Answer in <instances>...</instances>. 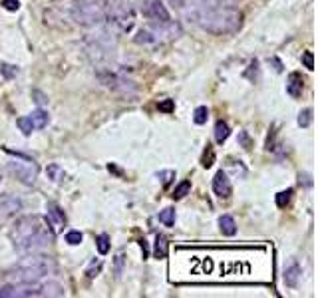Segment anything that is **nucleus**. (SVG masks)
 I'll return each mask as SVG.
<instances>
[{
	"label": "nucleus",
	"mask_w": 318,
	"mask_h": 298,
	"mask_svg": "<svg viewBox=\"0 0 318 298\" xmlns=\"http://www.w3.org/2000/svg\"><path fill=\"white\" fill-rule=\"evenodd\" d=\"M10 238L14 247L24 253V255H32L48 249L54 243V231L48 227L46 219L32 215V217H24L16 221Z\"/></svg>",
	"instance_id": "1"
},
{
	"label": "nucleus",
	"mask_w": 318,
	"mask_h": 298,
	"mask_svg": "<svg viewBox=\"0 0 318 298\" xmlns=\"http://www.w3.org/2000/svg\"><path fill=\"white\" fill-rule=\"evenodd\" d=\"M203 30L217 36L233 34L243 24V14L233 8V6H217V8H207L199 14L197 22Z\"/></svg>",
	"instance_id": "2"
},
{
	"label": "nucleus",
	"mask_w": 318,
	"mask_h": 298,
	"mask_svg": "<svg viewBox=\"0 0 318 298\" xmlns=\"http://www.w3.org/2000/svg\"><path fill=\"white\" fill-rule=\"evenodd\" d=\"M54 271H56V262L50 256L32 253L26 258H22L8 273V277L14 278L16 282H38L40 278H44L46 275H52Z\"/></svg>",
	"instance_id": "3"
},
{
	"label": "nucleus",
	"mask_w": 318,
	"mask_h": 298,
	"mask_svg": "<svg viewBox=\"0 0 318 298\" xmlns=\"http://www.w3.org/2000/svg\"><path fill=\"white\" fill-rule=\"evenodd\" d=\"M179 34H181L179 22H175V20H169V22L153 20L151 24L143 26L133 40L139 46H155V44H163V42H169L173 38H177Z\"/></svg>",
	"instance_id": "4"
},
{
	"label": "nucleus",
	"mask_w": 318,
	"mask_h": 298,
	"mask_svg": "<svg viewBox=\"0 0 318 298\" xmlns=\"http://www.w3.org/2000/svg\"><path fill=\"white\" fill-rule=\"evenodd\" d=\"M107 28L113 34H127L135 24V10L129 0H118L106 12Z\"/></svg>",
	"instance_id": "5"
},
{
	"label": "nucleus",
	"mask_w": 318,
	"mask_h": 298,
	"mask_svg": "<svg viewBox=\"0 0 318 298\" xmlns=\"http://www.w3.org/2000/svg\"><path fill=\"white\" fill-rule=\"evenodd\" d=\"M106 4L100 0H76L72 8V18L80 26H96L106 20Z\"/></svg>",
	"instance_id": "6"
},
{
	"label": "nucleus",
	"mask_w": 318,
	"mask_h": 298,
	"mask_svg": "<svg viewBox=\"0 0 318 298\" xmlns=\"http://www.w3.org/2000/svg\"><path fill=\"white\" fill-rule=\"evenodd\" d=\"M4 151L10 153V155H16V157L20 159V161L8 163V171H10L12 175H16V179H20L24 185H32V183L36 181V177H38V165H36V161H32L30 157H26V155H22V153L10 151L8 147H4Z\"/></svg>",
	"instance_id": "7"
},
{
	"label": "nucleus",
	"mask_w": 318,
	"mask_h": 298,
	"mask_svg": "<svg viewBox=\"0 0 318 298\" xmlns=\"http://www.w3.org/2000/svg\"><path fill=\"white\" fill-rule=\"evenodd\" d=\"M42 296L38 282H14L0 288V298H36Z\"/></svg>",
	"instance_id": "8"
},
{
	"label": "nucleus",
	"mask_w": 318,
	"mask_h": 298,
	"mask_svg": "<svg viewBox=\"0 0 318 298\" xmlns=\"http://www.w3.org/2000/svg\"><path fill=\"white\" fill-rule=\"evenodd\" d=\"M98 78L102 80V84H106L109 89L113 92H122V94H129V92H135V85L133 82L118 76V74H111V72H100Z\"/></svg>",
	"instance_id": "9"
},
{
	"label": "nucleus",
	"mask_w": 318,
	"mask_h": 298,
	"mask_svg": "<svg viewBox=\"0 0 318 298\" xmlns=\"http://www.w3.org/2000/svg\"><path fill=\"white\" fill-rule=\"evenodd\" d=\"M143 10H146V14L151 20H157V22H169L171 20L163 0H143Z\"/></svg>",
	"instance_id": "10"
},
{
	"label": "nucleus",
	"mask_w": 318,
	"mask_h": 298,
	"mask_svg": "<svg viewBox=\"0 0 318 298\" xmlns=\"http://www.w3.org/2000/svg\"><path fill=\"white\" fill-rule=\"evenodd\" d=\"M46 223H48V227L54 231V234H56V233H60L62 227L66 225V215H64V211H62V209L58 207L56 203H50V205H48V217H46Z\"/></svg>",
	"instance_id": "11"
},
{
	"label": "nucleus",
	"mask_w": 318,
	"mask_h": 298,
	"mask_svg": "<svg viewBox=\"0 0 318 298\" xmlns=\"http://www.w3.org/2000/svg\"><path fill=\"white\" fill-rule=\"evenodd\" d=\"M213 191L221 199H229L231 197V191H233V189H231V181H229V177H227L225 171H219L215 175V179H213Z\"/></svg>",
	"instance_id": "12"
},
{
	"label": "nucleus",
	"mask_w": 318,
	"mask_h": 298,
	"mask_svg": "<svg viewBox=\"0 0 318 298\" xmlns=\"http://www.w3.org/2000/svg\"><path fill=\"white\" fill-rule=\"evenodd\" d=\"M302 89H304V80H302V76H300L298 72H293L291 76H288V80H286V92H288V96L297 100V98L302 96Z\"/></svg>",
	"instance_id": "13"
},
{
	"label": "nucleus",
	"mask_w": 318,
	"mask_h": 298,
	"mask_svg": "<svg viewBox=\"0 0 318 298\" xmlns=\"http://www.w3.org/2000/svg\"><path fill=\"white\" fill-rule=\"evenodd\" d=\"M219 227H221V233L227 234V236H233L237 233V223L233 217H229V215H223L219 219Z\"/></svg>",
	"instance_id": "14"
},
{
	"label": "nucleus",
	"mask_w": 318,
	"mask_h": 298,
	"mask_svg": "<svg viewBox=\"0 0 318 298\" xmlns=\"http://www.w3.org/2000/svg\"><path fill=\"white\" fill-rule=\"evenodd\" d=\"M300 275H302V271H300L298 264H293L291 268H286V273H284V282H286V286H297Z\"/></svg>",
	"instance_id": "15"
},
{
	"label": "nucleus",
	"mask_w": 318,
	"mask_h": 298,
	"mask_svg": "<svg viewBox=\"0 0 318 298\" xmlns=\"http://www.w3.org/2000/svg\"><path fill=\"white\" fill-rule=\"evenodd\" d=\"M30 122H32V126H34V129H44V128L48 126V122H50V117H48V113H46L44 109H36V111L30 115Z\"/></svg>",
	"instance_id": "16"
},
{
	"label": "nucleus",
	"mask_w": 318,
	"mask_h": 298,
	"mask_svg": "<svg viewBox=\"0 0 318 298\" xmlns=\"http://www.w3.org/2000/svg\"><path fill=\"white\" fill-rule=\"evenodd\" d=\"M40 288H42V296H64V288L58 282H44L40 284Z\"/></svg>",
	"instance_id": "17"
},
{
	"label": "nucleus",
	"mask_w": 318,
	"mask_h": 298,
	"mask_svg": "<svg viewBox=\"0 0 318 298\" xmlns=\"http://www.w3.org/2000/svg\"><path fill=\"white\" fill-rule=\"evenodd\" d=\"M229 133H231L229 126L223 122V119H219V122L215 124V139H217V143H225L227 137H229Z\"/></svg>",
	"instance_id": "18"
},
{
	"label": "nucleus",
	"mask_w": 318,
	"mask_h": 298,
	"mask_svg": "<svg viewBox=\"0 0 318 298\" xmlns=\"http://www.w3.org/2000/svg\"><path fill=\"white\" fill-rule=\"evenodd\" d=\"M48 177L52 179L54 183H62L64 179H66V173H64V169L60 165L52 163V165H48Z\"/></svg>",
	"instance_id": "19"
},
{
	"label": "nucleus",
	"mask_w": 318,
	"mask_h": 298,
	"mask_svg": "<svg viewBox=\"0 0 318 298\" xmlns=\"http://www.w3.org/2000/svg\"><path fill=\"white\" fill-rule=\"evenodd\" d=\"M153 255H155V258H165L167 256V241H165L163 234H157V238H155Z\"/></svg>",
	"instance_id": "20"
},
{
	"label": "nucleus",
	"mask_w": 318,
	"mask_h": 298,
	"mask_svg": "<svg viewBox=\"0 0 318 298\" xmlns=\"http://www.w3.org/2000/svg\"><path fill=\"white\" fill-rule=\"evenodd\" d=\"M159 221L165 227H173V225H175V209H171V207L163 209V211L159 213Z\"/></svg>",
	"instance_id": "21"
},
{
	"label": "nucleus",
	"mask_w": 318,
	"mask_h": 298,
	"mask_svg": "<svg viewBox=\"0 0 318 298\" xmlns=\"http://www.w3.org/2000/svg\"><path fill=\"white\" fill-rule=\"evenodd\" d=\"M207 117H209V109H207V106H199V107L195 109L193 119H195V124H197V126H203V124L207 122Z\"/></svg>",
	"instance_id": "22"
},
{
	"label": "nucleus",
	"mask_w": 318,
	"mask_h": 298,
	"mask_svg": "<svg viewBox=\"0 0 318 298\" xmlns=\"http://www.w3.org/2000/svg\"><path fill=\"white\" fill-rule=\"evenodd\" d=\"M16 126L20 128V131H22L24 135H30V133L34 131V126H32V122H30V117H18V119H16Z\"/></svg>",
	"instance_id": "23"
},
{
	"label": "nucleus",
	"mask_w": 318,
	"mask_h": 298,
	"mask_svg": "<svg viewBox=\"0 0 318 298\" xmlns=\"http://www.w3.org/2000/svg\"><path fill=\"white\" fill-rule=\"evenodd\" d=\"M291 199H293V189H286V191H280L275 201H276V207L284 209L288 203H291Z\"/></svg>",
	"instance_id": "24"
},
{
	"label": "nucleus",
	"mask_w": 318,
	"mask_h": 298,
	"mask_svg": "<svg viewBox=\"0 0 318 298\" xmlns=\"http://www.w3.org/2000/svg\"><path fill=\"white\" fill-rule=\"evenodd\" d=\"M189 191H191V181H181L175 187V191H173V199H183Z\"/></svg>",
	"instance_id": "25"
},
{
	"label": "nucleus",
	"mask_w": 318,
	"mask_h": 298,
	"mask_svg": "<svg viewBox=\"0 0 318 298\" xmlns=\"http://www.w3.org/2000/svg\"><path fill=\"white\" fill-rule=\"evenodd\" d=\"M98 251H100V255H107L109 253V236L106 233H102L98 236Z\"/></svg>",
	"instance_id": "26"
},
{
	"label": "nucleus",
	"mask_w": 318,
	"mask_h": 298,
	"mask_svg": "<svg viewBox=\"0 0 318 298\" xmlns=\"http://www.w3.org/2000/svg\"><path fill=\"white\" fill-rule=\"evenodd\" d=\"M310 122H312V109L300 111V115H298V126H300V128H308Z\"/></svg>",
	"instance_id": "27"
},
{
	"label": "nucleus",
	"mask_w": 318,
	"mask_h": 298,
	"mask_svg": "<svg viewBox=\"0 0 318 298\" xmlns=\"http://www.w3.org/2000/svg\"><path fill=\"white\" fill-rule=\"evenodd\" d=\"M66 243L68 245H80L82 243V233L80 231H70L66 234Z\"/></svg>",
	"instance_id": "28"
},
{
	"label": "nucleus",
	"mask_w": 318,
	"mask_h": 298,
	"mask_svg": "<svg viewBox=\"0 0 318 298\" xmlns=\"http://www.w3.org/2000/svg\"><path fill=\"white\" fill-rule=\"evenodd\" d=\"M157 177L161 179V183L163 185H169L173 179H175V171H171V169H167V171H161V173H157Z\"/></svg>",
	"instance_id": "29"
},
{
	"label": "nucleus",
	"mask_w": 318,
	"mask_h": 298,
	"mask_svg": "<svg viewBox=\"0 0 318 298\" xmlns=\"http://www.w3.org/2000/svg\"><path fill=\"white\" fill-rule=\"evenodd\" d=\"M213 161H215V151H213L211 145H207V151H205V155H203V167H211Z\"/></svg>",
	"instance_id": "30"
},
{
	"label": "nucleus",
	"mask_w": 318,
	"mask_h": 298,
	"mask_svg": "<svg viewBox=\"0 0 318 298\" xmlns=\"http://www.w3.org/2000/svg\"><path fill=\"white\" fill-rule=\"evenodd\" d=\"M0 72L4 74V78H6V80H10V78H14V76H16V72H18V70H16L14 66H10V64H0Z\"/></svg>",
	"instance_id": "31"
},
{
	"label": "nucleus",
	"mask_w": 318,
	"mask_h": 298,
	"mask_svg": "<svg viewBox=\"0 0 318 298\" xmlns=\"http://www.w3.org/2000/svg\"><path fill=\"white\" fill-rule=\"evenodd\" d=\"M302 62H304V66L308 70H314V56H312V52H304L302 54Z\"/></svg>",
	"instance_id": "32"
},
{
	"label": "nucleus",
	"mask_w": 318,
	"mask_h": 298,
	"mask_svg": "<svg viewBox=\"0 0 318 298\" xmlns=\"http://www.w3.org/2000/svg\"><path fill=\"white\" fill-rule=\"evenodd\" d=\"M2 6L6 10H10V12H14V10L20 8V2H18V0H2Z\"/></svg>",
	"instance_id": "33"
},
{
	"label": "nucleus",
	"mask_w": 318,
	"mask_h": 298,
	"mask_svg": "<svg viewBox=\"0 0 318 298\" xmlns=\"http://www.w3.org/2000/svg\"><path fill=\"white\" fill-rule=\"evenodd\" d=\"M159 109L161 111H173L175 109V104H173V100H165V102L159 104Z\"/></svg>",
	"instance_id": "34"
},
{
	"label": "nucleus",
	"mask_w": 318,
	"mask_h": 298,
	"mask_svg": "<svg viewBox=\"0 0 318 298\" xmlns=\"http://www.w3.org/2000/svg\"><path fill=\"white\" fill-rule=\"evenodd\" d=\"M34 98H36V104H38V106H44V104L48 102V100H46V96H44V94H40V92H34Z\"/></svg>",
	"instance_id": "35"
},
{
	"label": "nucleus",
	"mask_w": 318,
	"mask_h": 298,
	"mask_svg": "<svg viewBox=\"0 0 318 298\" xmlns=\"http://www.w3.org/2000/svg\"><path fill=\"white\" fill-rule=\"evenodd\" d=\"M139 245H141V251H143V258H148V243L146 241H139Z\"/></svg>",
	"instance_id": "36"
},
{
	"label": "nucleus",
	"mask_w": 318,
	"mask_h": 298,
	"mask_svg": "<svg viewBox=\"0 0 318 298\" xmlns=\"http://www.w3.org/2000/svg\"><path fill=\"white\" fill-rule=\"evenodd\" d=\"M271 62L275 64V70H276V72H282V64L278 62V60H276V58H273V60H271Z\"/></svg>",
	"instance_id": "37"
},
{
	"label": "nucleus",
	"mask_w": 318,
	"mask_h": 298,
	"mask_svg": "<svg viewBox=\"0 0 318 298\" xmlns=\"http://www.w3.org/2000/svg\"><path fill=\"white\" fill-rule=\"evenodd\" d=\"M241 139H243V143H245V149H249V147H251V141H249L247 133H241Z\"/></svg>",
	"instance_id": "38"
}]
</instances>
